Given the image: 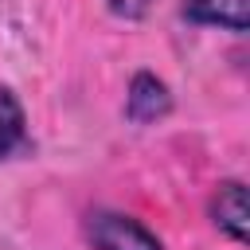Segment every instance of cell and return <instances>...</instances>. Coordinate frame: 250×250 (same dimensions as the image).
<instances>
[{
	"instance_id": "3",
	"label": "cell",
	"mask_w": 250,
	"mask_h": 250,
	"mask_svg": "<svg viewBox=\"0 0 250 250\" xmlns=\"http://www.w3.org/2000/svg\"><path fill=\"white\" fill-rule=\"evenodd\" d=\"M184 16L191 23L246 31V23H250V0H184Z\"/></svg>"
},
{
	"instance_id": "6",
	"label": "cell",
	"mask_w": 250,
	"mask_h": 250,
	"mask_svg": "<svg viewBox=\"0 0 250 250\" xmlns=\"http://www.w3.org/2000/svg\"><path fill=\"white\" fill-rule=\"evenodd\" d=\"M105 4H109V12L121 16V20H141V16H148V8H152L156 0H105Z\"/></svg>"
},
{
	"instance_id": "2",
	"label": "cell",
	"mask_w": 250,
	"mask_h": 250,
	"mask_svg": "<svg viewBox=\"0 0 250 250\" xmlns=\"http://www.w3.org/2000/svg\"><path fill=\"white\" fill-rule=\"evenodd\" d=\"M168 109H172L168 86H164L156 74L141 70V74L129 82V94H125V113H129V121H137V125H148V121L164 117Z\"/></svg>"
},
{
	"instance_id": "5",
	"label": "cell",
	"mask_w": 250,
	"mask_h": 250,
	"mask_svg": "<svg viewBox=\"0 0 250 250\" xmlns=\"http://www.w3.org/2000/svg\"><path fill=\"white\" fill-rule=\"evenodd\" d=\"M23 141V105L8 86H0V160L12 156Z\"/></svg>"
},
{
	"instance_id": "4",
	"label": "cell",
	"mask_w": 250,
	"mask_h": 250,
	"mask_svg": "<svg viewBox=\"0 0 250 250\" xmlns=\"http://www.w3.org/2000/svg\"><path fill=\"white\" fill-rule=\"evenodd\" d=\"M211 215H215V227L223 234H230L234 242H246V188L238 180L223 184L215 191V203H211Z\"/></svg>"
},
{
	"instance_id": "1",
	"label": "cell",
	"mask_w": 250,
	"mask_h": 250,
	"mask_svg": "<svg viewBox=\"0 0 250 250\" xmlns=\"http://www.w3.org/2000/svg\"><path fill=\"white\" fill-rule=\"evenodd\" d=\"M94 250H164V242L137 219L121 211H94L86 223Z\"/></svg>"
}]
</instances>
